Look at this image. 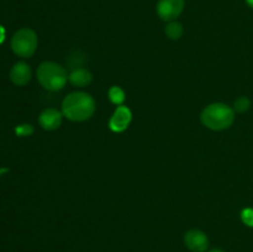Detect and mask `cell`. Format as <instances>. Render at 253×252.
<instances>
[{
	"label": "cell",
	"mask_w": 253,
	"mask_h": 252,
	"mask_svg": "<svg viewBox=\"0 0 253 252\" xmlns=\"http://www.w3.org/2000/svg\"><path fill=\"white\" fill-rule=\"evenodd\" d=\"M95 113V100L84 91H74L68 94L62 101V114L64 118L74 123H82Z\"/></svg>",
	"instance_id": "cell-1"
},
{
	"label": "cell",
	"mask_w": 253,
	"mask_h": 252,
	"mask_svg": "<svg viewBox=\"0 0 253 252\" xmlns=\"http://www.w3.org/2000/svg\"><path fill=\"white\" fill-rule=\"evenodd\" d=\"M203 125L214 131L226 130L234 124L235 110L222 103H214L208 105L200 115Z\"/></svg>",
	"instance_id": "cell-2"
},
{
	"label": "cell",
	"mask_w": 253,
	"mask_h": 252,
	"mask_svg": "<svg viewBox=\"0 0 253 252\" xmlns=\"http://www.w3.org/2000/svg\"><path fill=\"white\" fill-rule=\"evenodd\" d=\"M37 81L47 90L58 91L66 86L68 73L56 62H43L37 68Z\"/></svg>",
	"instance_id": "cell-3"
},
{
	"label": "cell",
	"mask_w": 253,
	"mask_h": 252,
	"mask_svg": "<svg viewBox=\"0 0 253 252\" xmlns=\"http://www.w3.org/2000/svg\"><path fill=\"white\" fill-rule=\"evenodd\" d=\"M39 39L34 30L29 27L20 29L15 32L11 39V49L15 54L24 58H29L36 52Z\"/></svg>",
	"instance_id": "cell-4"
},
{
	"label": "cell",
	"mask_w": 253,
	"mask_h": 252,
	"mask_svg": "<svg viewBox=\"0 0 253 252\" xmlns=\"http://www.w3.org/2000/svg\"><path fill=\"white\" fill-rule=\"evenodd\" d=\"M184 0H160L157 2V15L163 21H175L184 10Z\"/></svg>",
	"instance_id": "cell-5"
},
{
	"label": "cell",
	"mask_w": 253,
	"mask_h": 252,
	"mask_svg": "<svg viewBox=\"0 0 253 252\" xmlns=\"http://www.w3.org/2000/svg\"><path fill=\"white\" fill-rule=\"evenodd\" d=\"M131 120H132V113L130 109L125 105H120L115 109L111 115L109 120V127L114 132H123L128 127Z\"/></svg>",
	"instance_id": "cell-6"
},
{
	"label": "cell",
	"mask_w": 253,
	"mask_h": 252,
	"mask_svg": "<svg viewBox=\"0 0 253 252\" xmlns=\"http://www.w3.org/2000/svg\"><path fill=\"white\" fill-rule=\"evenodd\" d=\"M184 244L192 252H205L209 247V239L202 230L193 229L185 232Z\"/></svg>",
	"instance_id": "cell-7"
},
{
	"label": "cell",
	"mask_w": 253,
	"mask_h": 252,
	"mask_svg": "<svg viewBox=\"0 0 253 252\" xmlns=\"http://www.w3.org/2000/svg\"><path fill=\"white\" fill-rule=\"evenodd\" d=\"M62 116H63L62 111H58L53 108H48L40 114L39 123L44 130H57L62 124Z\"/></svg>",
	"instance_id": "cell-8"
},
{
	"label": "cell",
	"mask_w": 253,
	"mask_h": 252,
	"mask_svg": "<svg viewBox=\"0 0 253 252\" xmlns=\"http://www.w3.org/2000/svg\"><path fill=\"white\" fill-rule=\"evenodd\" d=\"M31 79V68L25 62H17L12 66L10 69V81L15 84V85L24 86Z\"/></svg>",
	"instance_id": "cell-9"
},
{
	"label": "cell",
	"mask_w": 253,
	"mask_h": 252,
	"mask_svg": "<svg viewBox=\"0 0 253 252\" xmlns=\"http://www.w3.org/2000/svg\"><path fill=\"white\" fill-rule=\"evenodd\" d=\"M68 81L71 82V84H73L74 86H83L89 85L93 81V76H91L90 72L85 68H76L69 73Z\"/></svg>",
	"instance_id": "cell-10"
},
{
	"label": "cell",
	"mask_w": 253,
	"mask_h": 252,
	"mask_svg": "<svg viewBox=\"0 0 253 252\" xmlns=\"http://www.w3.org/2000/svg\"><path fill=\"white\" fill-rule=\"evenodd\" d=\"M166 35H167L168 39L170 40H179L183 36V26L182 24L177 21H170L168 22V25L166 26L165 30Z\"/></svg>",
	"instance_id": "cell-11"
},
{
	"label": "cell",
	"mask_w": 253,
	"mask_h": 252,
	"mask_svg": "<svg viewBox=\"0 0 253 252\" xmlns=\"http://www.w3.org/2000/svg\"><path fill=\"white\" fill-rule=\"evenodd\" d=\"M108 95H109V99H110L111 103L115 104V105H118V106L123 105V103L125 101V91H124L123 89L118 85L111 86V88L109 89Z\"/></svg>",
	"instance_id": "cell-12"
},
{
	"label": "cell",
	"mask_w": 253,
	"mask_h": 252,
	"mask_svg": "<svg viewBox=\"0 0 253 252\" xmlns=\"http://www.w3.org/2000/svg\"><path fill=\"white\" fill-rule=\"evenodd\" d=\"M250 106H251L250 99L246 98V96H241L234 103V110L237 111V113H245V111L249 110Z\"/></svg>",
	"instance_id": "cell-13"
},
{
	"label": "cell",
	"mask_w": 253,
	"mask_h": 252,
	"mask_svg": "<svg viewBox=\"0 0 253 252\" xmlns=\"http://www.w3.org/2000/svg\"><path fill=\"white\" fill-rule=\"evenodd\" d=\"M241 220L245 225L247 226L253 227V209L251 208H247L241 211Z\"/></svg>",
	"instance_id": "cell-14"
},
{
	"label": "cell",
	"mask_w": 253,
	"mask_h": 252,
	"mask_svg": "<svg viewBox=\"0 0 253 252\" xmlns=\"http://www.w3.org/2000/svg\"><path fill=\"white\" fill-rule=\"evenodd\" d=\"M15 132H16L17 136H30L34 133V127L29 124H22V125H19L15 128Z\"/></svg>",
	"instance_id": "cell-15"
},
{
	"label": "cell",
	"mask_w": 253,
	"mask_h": 252,
	"mask_svg": "<svg viewBox=\"0 0 253 252\" xmlns=\"http://www.w3.org/2000/svg\"><path fill=\"white\" fill-rule=\"evenodd\" d=\"M4 39H5V30L0 26V43L4 41Z\"/></svg>",
	"instance_id": "cell-16"
},
{
	"label": "cell",
	"mask_w": 253,
	"mask_h": 252,
	"mask_svg": "<svg viewBox=\"0 0 253 252\" xmlns=\"http://www.w3.org/2000/svg\"><path fill=\"white\" fill-rule=\"evenodd\" d=\"M246 2L250 7H252L253 9V0H246Z\"/></svg>",
	"instance_id": "cell-17"
},
{
	"label": "cell",
	"mask_w": 253,
	"mask_h": 252,
	"mask_svg": "<svg viewBox=\"0 0 253 252\" xmlns=\"http://www.w3.org/2000/svg\"><path fill=\"white\" fill-rule=\"evenodd\" d=\"M208 252H224V251H221V250H210V251Z\"/></svg>",
	"instance_id": "cell-18"
}]
</instances>
